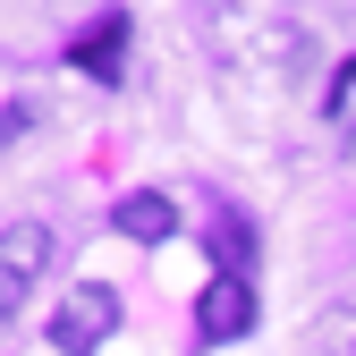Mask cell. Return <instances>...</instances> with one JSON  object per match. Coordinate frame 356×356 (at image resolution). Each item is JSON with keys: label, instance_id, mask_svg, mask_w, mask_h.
<instances>
[{"label": "cell", "instance_id": "5", "mask_svg": "<svg viewBox=\"0 0 356 356\" xmlns=\"http://www.w3.org/2000/svg\"><path fill=\"white\" fill-rule=\"evenodd\" d=\"M111 220H119V229L136 238V246H161V238L178 229V212H170V195H153V187H145V195H127V204H119Z\"/></svg>", "mask_w": 356, "mask_h": 356}, {"label": "cell", "instance_id": "2", "mask_svg": "<svg viewBox=\"0 0 356 356\" xmlns=\"http://www.w3.org/2000/svg\"><path fill=\"white\" fill-rule=\"evenodd\" d=\"M111 323H119V297L111 289H76V297H60V314H51V348H102L111 339Z\"/></svg>", "mask_w": 356, "mask_h": 356}, {"label": "cell", "instance_id": "1", "mask_svg": "<svg viewBox=\"0 0 356 356\" xmlns=\"http://www.w3.org/2000/svg\"><path fill=\"white\" fill-rule=\"evenodd\" d=\"M195 331H204V339H246V331H254V280H246V272L204 280V297H195Z\"/></svg>", "mask_w": 356, "mask_h": 356}, {"label": "cell", "instance_id": "4", "mask_svg": "<svg viewBox=\"0 0 356 356\" xmlns=\"http://www.w3.org/2000/svg\"><path fill=\"white\" fill-rule=\"evenodd\" d=\"M0 254H9V280H0V297H9V305H17V297H26V280L42 272V254H51V238H42V229H34V220H17V229H9V238H0Z\"/></svg>", "mask_w": 356, "mask_h": 356}, {"label": "cell", "instance_id": "3", "mask_svg": "<svg viewBox=\"0 0 356 356\" xmlns=\"http://www.w3.org/2000/svg\"><path fill=\"white\" fill-rule=\"evenodd\" d=\"M119 51H127V17H119V9H102L94 26H85V34L68 42V60H76L85 76H94V85H119Z\"/></svg>", "mask_w": 356, "mask_h": 356}]
</instances>
